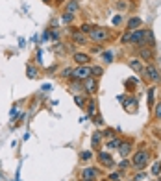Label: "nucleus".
Wrapping results in <instances>:
<instances>
[{
	"instance_id": "nucleus-1",
	"label": "nucleus",
	"mask_w": 161,
	"mask_h": 181,
	"mask_svg": "<svg viewBox=\"0 0 161 181\" xmlns=\"http://www.w3.org/2000/svg\"><path fill=\"white\" fill-rule=\"evenodd\" d=\"M148 159H150V154L146 150H139L137 154H134V166L137 170H143L146 164H148Z\"/></svg>"
},
{
	"instance_id": "nucleus-2",
	"label": "nucleus",
	"mask_w": 161,
	"mask_h": 181,
	"mask_svg": "<svg viewBox=\"0 0 161 181\" xmlns=\"http://www.w3.org/2000/svg\"><path fill=\"white\" fill-rule=\"evenodd\" d=\"M91 67H87V65H80L78 68H72V78L74 80H78V81H82V80H87V78H91Z\"/></svg>"
},
{
	"instance_id": "nucleus-3",
	"label": "nucleus",
	"mask_w": 161,
	"mask_h": 181,
	"mask_svg": "<svg viewBox=\"0 0 161 181\" xmlns=\"http://www.w3.org/2000/svg\"><path fill=\"white\" fill-rule=\"evenodd\" d=\"M89 39L96 41V43H102V41L108 39V32L104 30V28H93L91 33H89Z\"/></svg>"
},
{
	"instance_id": "nucleus-4",
	"label": "nucleus",
	"mask_w": 161,
	"mask_h": 181,
	"mask_svg": "<svg viewBox=\"0 0 161 181\" xmlns=\"http://www.w3.org/2000/svg\"><path fill=\"white\" fill-rule=\"evenodd\" d=\"M96 89H98V85H96V80L91 76V78L83 80V90H87V93H96Z\"/></svg>"
},
{
	"instance_id": "nucleus-5",
	"label": "nucleus",
	"mask_w": 161,
	"mask_h": 181,
	"mask_svg": "<svg viewBox=\"0 0 161 181\" xmlns=\"http://www.w3.org/2000/svg\"><path fill=\"white\" fill-rule=\"evenodd\" d=\"M144 74H146V78H150L152 81H159V70L154 65H148L144 68Z\"/></svg>"
},
{
	"instance_id": "nucleus-6",
	"label": "nucleus",
	"mask_w": 161,
	"mask_h": 181,
	"mask_svg": "<svg viewBox=\"0 0 161 181\" xmlns=\"http://www.w3.org/2000/svg\"><path fill=\"white\" fill-rule=\"evenodd\" d=\"M82 177L87 179V181H95L96 177H98V172H96L95 168H83L82 170Z\"/></svg>"
},
{
	"instance_id": "nucleus-7",
	"label": "nucleus",
	"mask_w": 161,
	"mask_h": 181,
	"mask_svg": "<svg viewBox=\"0 0 161 181\" xmlns=\"http://www.w3.org/2000/svg\"><path fill=\"white\" fill-rule=\"evenodd\" d=\"M98 161L104 166H109V168H111V166H115V161L111 159V155L109 154H104V152H100V154H98Z\"/></svg>"
},
{
	"instance_id": "nucleus-8",
	"label": "nucleus",
	"mask_w": 161,
	"mask_h": 181,
	"mask_svg": "<svg viewBox=\"0 0 161 181\" xmlns=\"http://www.w3.org/2000/svg\"><path fill=\"white\" fill-rule=\"evenodd\" d=\"M72 57H74L76 63H80V65H87V61H91V57L87 54H80V52H74Z\"/></svg>"
},
{
	"instance_id": "nucleus-9",
	"label": "nucleus",
	"mask_w": 161,
	"mask_h": 181,
	"mask_svg": "<svg viewBox=\"0 0 161 181\" xmlns=\"http://www.w3.org/2000/svg\"><path fill=\"white\" fill-rule=\"evenodd\" d=\"M118 152H121L122 157H128L130 152H131V142H121V146H118Z\"/></svg>"
},
{
	"instance_id": "nucleus-10",
	"label": "nucleus",
	"mask_w": 161,
	"mask_h": 181,
	"mask_svg": "<svg viewBox=\"0 0 161 181\" xmlns=\"http://www.w3.org/2000/svg\"><path fill=\"white\" fill-rule=\"evenodd\" d=\"M72 41L78 43V45H85L87 43V39H85V35H83L82 32H72Z\"/></svg>"
},
{
	"instance_id": "nucleus-11",
	"label": "nucleus",
	"mask_w": 161,
	"mask_h": 181,
	"mask_svg": "<svg viewBox=\"0 0 161 181\" xmlns=\"http://www.w3.org/2000/svg\"><path fill=\"white\" fill-rule=\"evenodd\" d=\"M26 76H28V78H32V80H35L37 76H39L37 67H33V65H28V68H26Z\"/></svg>"
},
{
	"instance_id": "nucleus-12",
	"label": "nucleus",
	"mask_w": 161,
	"mask_h": 181,
	"mask_svg": "<svg viewBox=\"0 0 161 181\" xmlns=\"http://www.w3.org/2000/svg\"><path fill=\"white\" fill-rule=\"evenodd\" d=\"M143 24V20L139 19V17H134V19H130L128 20V30H134V28H139Z\"/></svg>"
},
{
	"instance_id": "nucleus-13",
	"label": "nucleus",
	"mask_w": 161,
	"mask_h": 181,
	"mask_svg": "<svg viewBox=\"0 0 161 181\" xmlns=\"http://www.w3.org/2000/svg\"><path fill=\"white\" fill-rule=\"evenodd\" d=\"M61 20H63V22H65V24H71L72 22V20H74V13H63V17H61Z\"/></svg>"
},
{
	"instance_id": "nucleus-14",
	"label": "nucleus",
	"mask_w": 161,
	"mask_h": 181,
	"mask_svg": "<svg viewBox=\"0 0 161 181\" xmlns=\"http://www.w3.org/2000/svg\"><path fill=\"white\" fill-rule=\"evenodd\" d=\"M102 59L106 61V63H111V61H113V52H109V50L102 52Z\"/></svg>"
},
{
	"instance_id": "nucleus-15",
	"label": "nucleus",
	"mask_w": 161,
	"mask_h": 181,
	"mask_svg": "<svg viewBox=\"0 0 161 181\" xmlns=\"http://www.w3.org/2000/svg\"><path fill=\"white\" fill-rule=\"evenodd\" d=\"M124 106H126V109H128V111H131V106H137V100L135 98H128V100H124Z\"/></svg>"
},
{
	"instance_id": "nucleus-16",
	"label": "nucleus",
	"mask_w": 161,
	"mask_h": 181,
	"mask_svg": "<svg viewBox=\"0 0 161 181\" xmlns=\"http://www.w3.org/2000/svg\"><path fill=\"white\" fill-rule=\"evenodd\" d=\"M102 67H91V74H93V78H98V76H102Z\"/></svg>"
},
{
	"instance_id": "nucleus-17",
	"label": "nucleus",
	"mask_w": 161,
	"mask_h": 181,
	"mask_svg": "<svg viewBox=\"0 0 161 181\" xmlns=\"http://www.w3.org/2000/svg\"><path fill=\"white\" fill-rule=\"evenodd\" d=\"M76 9H78V4L69 0V4H67V13H76Z\"/></svg>"
},
{
	"instance_id": "nucleus-18",
	"label": "nucleus",
	"mask_w": 161,
	"mask_h": 181,
	"mask_svg": "<svg viewBox=\"0 0 161 181\" xmlns=\"http://www.w3.org/2000/svg\"><path fill=\"white\" fill-rule=\"evenodd\" d=\"M154 90H156V89H148V96H146V100H148V107H154Z\"/></svg>"
},
{
	"instance_id": "nucleus-19",
	"label": "nucleus",
	"mask_w": 161,
	"mask_h": 181,
	"mask_svg": "<svg viewBox=\"0 0 161 181\" xmlns=\"http://www.w3.org/2000/svg\"><path fill=\"white\" fill-rule=\"evenodd\" d=\"M141 57H143V59H152V50L143 48V50H141Z\"/></svg>"
},
{
	"instance_id": "nucleus-20",
	"label": "nucleus",
	"mask_w": 161,
	"mask_h": 181,
	"mask_svg": "<svg viewBox=\"0 0 161 181\" xmlns=\"http://www.w3.org/2000/svg\"><path fill=\"white\" fill-rule=\"evenodd\" d=\"M130 67L134 68V70H137V72H141V70H143V68H141V63H139L137 59H134V61H131V63H130Z\"/></svg>"
},
{
	"instance_id": "nucleus-21",
	"label": "nucleus",
	"mask_w": 161,
	"mask_h": 181,
	"mask_svg": "<svg viewBox=\"0 0 161 181\" xmlns=\"http://www.w3.org/2000/svg\"><path fill=\"white\" fill-rule=\"evenodd\" d=\"M91 30H93V26H91V24H82V28H80V32L82 33H91Z\"/></svg>"
},
{
	"instance_id": "nucleus-22",
	"label": "nucleus",
	"mask_w": 161,
	"mask_h": 181,
	"mask_svg": "<svg viewBox=\"0 0 161 181\" xmlns=\"http://www.w3.org/2000/svg\"><path fill=\"white\" fill-rule=\"evenodd\" d=\"M118 146H121V139H113V141H109L108 148H118Z\"/></svg>"
},
{
	"instance_id": "nucleus-23",
	"label": "nucleus",
	"mask_w": 161,
	"mask_h": 181,
	"mask_svg": "<svg viewBox=\"0 0 161 181\" xmlns=\"http://www.w3.org/2000/svg\"><path fill=\"white\" fill-rule=\"evenodd\" d=\"M91 157H93V152H82V154H80L82 161H87V159H91Z\"/></svg>"
},
{
	"instance_id": "nucleus-24",
	"label": "nucleus",
	"mask_w": 161,
	"mask_h": 181,
	"mask_svg": "<svg viewBox=\"0 0 161 181\" xmlns=\"http://www.w3.org/2000/svg\"><path fill=\"white\" fill-rule=\"evenodd\" d=\"M100 139H102V135H100V133H93V146H95V148H96V146H98Z\"/></svg>"
},
{
	"instance_id": "nucleus-25",
	"label": "nucleus",
	"mask_w": 161,
	"mask_h": 181,
	"mask_svg": "<svg viewBox=\"0 0 161 181\" xmlns=\"http://www.w3.org/2000/svg\"><path fill=\"white\" fill-rule=\"evenodd\" d=\"M95 113H96V103L91 102V103H89V116H93Z\"/></svg>"
},
{
	"instance_id": "nucleus-26",
	"label": "nucleus",
	"mask_w": 161,
	"mask_h": 181,
	"mask_svg": "<svg viewBox=\"0 0 161 181\" xmlns=\"http://www.w3.org/2000/svg\"><path fill=\"white\" fill-rule=\"evenodd\" d=\"M159 172H161V163H156V164L152 166V174H156V176H157Z\"/></svg>"
},
{
	"instance_id": "nucleus-27",
	"label": "nucleus",
	"mask_w": 161,
	"mask_h": 181,
	"mask_svg": "<svg viewBox=\"0 0 161 181\" xmlns=\"http://www.w3.org/2000/svg\"><path fill=\"white\" fill-rule=\"evenodd\" d=\"M74 102H76V103H78V106H80V107H85V106H83V103H85V100H83V98H82V96H74Z\"/></svg>"
},
{
	"instance_id": "nucleus-28",
	"label": "nucleus",
	"mask_w": 161,
	"mask_h": 181,
	"mask_svg": "<svg viewBox=\"0 0 161 181\" xmlns=\"http://www.w3.org/2000/svg\"><path fill=\"white\" fill-rule=\"evenodd\" d=\"M69 76H72V68H65L61 72V78H69Z\"/></svg>"
},
{
	"instance_id": "nucleus-29",
	"label": "nucleus",
	"mask_w": 161,
	"mask_h": 181,
	"mask_svg": "<svg viewBox=\"0 0 161 181\" xmlns=\"http://www.w3.org/2000/svg\"><path fill=\"white\" fill-rule=\"evenodd\" d=\"M156 118H157V120H161V102L156 106Z\"/></svg>"
},
{
	"instance_id": "nucleus-30",
	"label": "nucleus",
	"mask_w": 161,
	"mask_h": 181,
	"mask_svg": "<svg viewBox=\"0 0 161 181\" xmlns=\"http://www.w3.org/2000/svg\"><path fill=\"white\" fill-rule=\"evenodd\" d=\"M80 89H82V85H80V83H72V85H71V90H72V93H78Z\"/></svg>"
},
{
	"instance_id": "nucleus-31",
	"label": "nucleus",
	"mask_w": 161,
	"mask_h": 181,
	"mask_svg": "<svg viewBox=\"0 0 161 181\" xmlns=\"http://www.w3.org/2000/svg\"><path fill=\"white\" fill-rule=\"evenodd\" d=\"M48 32H50V37H52V39H58V37H59L58 30H48Z\"/></svg>"
},
{
	"instance_id": "nucleus-32",
	"label": "nucleus",
	"mask_w": 161,
	"mask_h": 181,
	"mask_svg": "<svg viewBox=\"0 0 161 181\" xmlns=\"http://www.w3.org/2000/svg\"><path fill=\"white\" fill-rule=\"evenodd\" d=\"M122 22V15H117V17H113V24H121Z\"/></svg>"
},
{
	"instance_id": "nucleus-33",
	"label": "nucleus",
	"mask_w": 161,
	"mask_h": 181,
	"mask_svg": "<svg viewBox=\"0 0 161 181\" xmlns=\"http://www.w3.org/2000/svg\"><path fill=\"white\" fill-rule=\"evenodd\" d=\"M128 166H130L128 161H122V163H121V168H128Z\"/></svg>"
},
{
	"instance_id": "nucleus-34",
	"label": "nucleus",
	"mask_w": 161,
	"mask_h": 181,
	"mask_svg": "<svg viewBox=\"0 0 161 181\" xmlns=\"http://www.w3.org/2000/svg\"><path fill=\"white\" fill-rule=\"evenodd\" d=\"M141 179H144V174H137V176H135V181H141Z\"/></svg>"
},
{
	"instance_id": "nucleus-35",
	"label": "nucleus",
	"mask_w": 161,
	"mask_h": 181,
	"mask_svg": "<svg viewBox=\"0 0 161 181\" xmlns=\"http://www.w3.org/2000/svg\"><path fill=\"white\" fill-rule=\"evenodd\" d=\"M48 37H50V33H48V30H46V32H45V33H43V41H46V39H48Z\"/></svg>"
},
{
	"instance_id": "nucleus-36",
	"label": "nucleus",
	"mask_w": 161,
	"mask_h": 181,
	"mask_svg": "<svg viewBox=\"0 0 161 181\" xmlns=\"http://www.w3.org/2000/svg\"><path fill=\"white\" fill-rule=\"evenodd\" d=\"M71 2H80V0H71Z\"/></svg>"
},
{
	"instance_id": "nucleus-37",
	"label": "nucleus",
	"mask_w": 161,
	"mask_h": 181,
	"mask_svg": "<svg viewBox=\"0 0 161 181\" xmlns=\"http://www.w3.org/2000/svg\"><path fill=\"white\" fill-rule=\"evenodd\" d=\"M83 181H87V179H83Z\"/></svg>"
},
{
	"instance_id": "nucleus-38",
	"label": "nucleus",
	"mask_w": 161,
	"mask_h": 181,
	"mask_svg": "<svg viewBox=\"0 0 161 181\" xmlns=\"http://www.w3.org/2000/svg\"><path fill=\"white\" fill-rule=\"evenodd\" d=\"M58 2H59V0H58Z\"/></svg>"
}]
</instances>
